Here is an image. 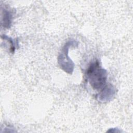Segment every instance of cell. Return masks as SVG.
Returning <instances> with one entry per match:
<instances>
[{
  "instance_id": "4",
  "label": "cell",
  "mask_w": 133,
  "mask_h": 133,
  "mask_svg": "<svg viewBox=\"0 0 133 133\" xmlns=\"http://www.w3.org/2000/svg\"><path fill=\"white\" fill-rule=\"evenodd\" d=\"M11 13L7 9H4L2 12V25L5 28H9L11 24Z\"/></svg>"
},
{
  "instance_id": "5",
  "label": "cell",
  "mask_w": 133,
  "mask_h": 133,
  "mask_svg": "<svg viewBox=\"0 0 133 133\" xmlns=\"http://www.w3.org/2000/svg\"><path fill=\"white\" fill-rule=\"evenodd\" d=\"M2 38L4 39H5V40H7L8 42H9V43L10 44V51L11 52H14L15 50V44L14 43V42H13V40L10 38V37H8L7 36L5 35H2L1 36Z\"/></svg>"
},
{
  "instance_id": "2",
  "label": "cell",
  "mask_w": 133,
  "mask_h": 133,
  "mask_svg": "<svg viewBox=\"0 0 133 133\" xmlns=\"http://www.w3.org/2000/svg\"><path fill=\"white\" fill-rule=\"evenodd\" d=\"M78 43L76 41H68L64 45L58 57V63L62 70L69 74H72L74 68L73 62L69 57L68 52L70 46H77Z\"/></svg>"
},
{
  "instance_id": "3",
  "label": "cell",
  "mask_w": 133,
  "mask_h": 133,
  "mask_svg": "<svg viewBox=\"0 0 133 133\" xmlns=\"http://www.w3.org/2000/svg\"><path fill=\"white\" fill-rule=\"evenodd\" d=\"M115 92V90L111 85L105 86L98 96L99 99L102 101H108L112 98Z\"/></svg>"
},
{
  "instance_id": "1",
  "label": "cell",
  "mask_w": 133,
  "mask_h": 133,
  "mask_svg": "<svg viewBox=\"0 0 133 133\" xmlns=\"http://www.w3.org/2000/svg\"><path fill=\"white\" fill-rule=\"evenodd\" d=\"M86 74L88 81L94 89H99L105 86L107 72L100 65L98 61L90 64Z\"/></svg>"
}]
</instances>
